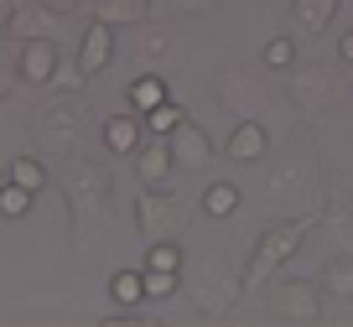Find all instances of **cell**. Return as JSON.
<instances>
[{"instance_id":"6da1fadb","label":"cell","mask_w":353,"mask_h":327,"mask_svg":"<svg viewBox=\"0 0 353 327\" xmlns=\"http://www.w3.org/2000/svg\"><path fill=\"white\" fill-rule=\"evenodd\" d=\"M161 99H166V83H161V78H135V83H130V104H135V109H156Z\"/></svg>"},{"instance_id":"7a4b0ae2","label":"cell","mask_w":353,"mask_h":327,"mask_svg":"<svg viewBox=\"0 0 353 327\" xmlns=\"http://www.w3.org/2000/svg\"><path fill=\"white\" fill-rule=\"evenodd\" d=\"M145 296V286H141V275H114V301H125V306H135Z\"/></svg>"},{"instance_id":"3957f363","label":"cell","mask_w":353,"mask_h":327,"mask_svg":"<svg viewBox=\"0 0 353 327\" xmlns=\"http://www.w3.org/2000/svg\"><path fill=\"white\" fill-rule=\"evenodd\" d=\"M104 42H110V32H104V26H94V32H88V52H83V68H88V73L104 63Z\"/></svg>"},{"instance_id":"277c9868","label":"cell","mask_w":353,"mask_h":327,"mask_svg":"<svg viewBox=\"0 0 353 327\" xmlns=\"http://www.w3.org/2000/svg\"><path fill=\"white\" fill-rule=\"evenodd\" d=\"M26 203H32V192H26V187L21 182H16V187H6V192H0V213H26Z\"/></svg>"},{"instance_id":"5b68a950","label":"cell","mask_w":353,"mask_h":327,"mask_svg":"<svg viewBox=\"0 0 353 327\" xmlns=\"http://www.w3.org/2000/svg\"><path fill=\"white\" fill-rule=\"evenodd\" d=\"M239 203V192H234L229 182H219V187H208V213H229V208Z\"/></svg>"},{"instance_id":"8992f818","label":"cell","mask_w":353,"mask_h":327,"mask_svg":"<svg viewBox=\"0 0 353 327\" xmlns=\"http://www.w3.org/2000/svg\"><path fill=\"white\" fill-rule=\"evenodd\" d=\"M141 286H145V296H166V291H172V286H176V270H145L141 275Z\"/></svg>"},{"instance_id":"52a82bcc","label":"cell","mask_w":353,"mask_h":327,"mask_svg":"<svg viewBox=\"0 0 353 327\" xmlns=\"http://www.w3.org/2000/svg\"><path fill=\"white\" fill-rule=\"evenodd\" d=\"M260 146H265V135L254 130V125H244V130L234 135V151H239V156H260Z\"/></svg>"},{"instance_id":"ba28073f","label":"cell","mask_w":353,"mask_h":327,"mask_svg":"<svg viewBox=\"0 0 353 327\" xmlns=\"http://www.w3.org/2000/svg\"><path fill=\"white\" fill-rule=\"evenodd\" d=\"M11 177L26 187V192H37V187H42V166H37V161H16V166H11Z\"/></svg>"},{"instance_id":"9c48e42d","label":"cell","mask_w":353,"mask_h":327,"mask_svg":"<svg viewBox=\"0 0 353 327\" xmlns=\"http://www.w3.org/2000/svg\"><path fill=\"white\" fill-rule=\"evenodd\" d=\"M110 146H114V151H130V146H135V125L130 120H114L110 125Z\"/></svg>"},{"instance_id":"30bf717a","label":"cell","mask_w":353,"mask_h":327,"mask_svg":"<svg viewBox=\"0 0 353 327\" xmlns=\"http://www.w3.org/2000/svg\"><path fill=\"white\" fill-rule=\"evenodd\" d=\"M145 115H151V130H172V125H176V109L166 104V99H161L156 109H145Z\"/></svg>"},{"instance_id":"8fae6325","label":"cell","mask_w":353,"mask_h":327,"mask_svg":"<svg viewBox=\"0 0 353 327\" xmlns=\"http://www.w3.org/2000/svg\"><path fill=\"white\" fill-rule=\"evenodd\" d=\"M151 265H156V270H176V250H172V244L151 250Z\"/></svg>"},{"instance_id":"7c38bea8","label":"cell","mask_w":353,"mask_h":327,"mask_svg":"<svg viewBox=\"0 0 353 327\" xmlns=\"http://www.w3.org/2000/svg\"><path fill=\"white\" fill-rule=\"evenodd\" d=\"M265 57H270V63H291V42H270V47H265Z\"/></svg>"},{"instance_id":"4fadbf2b","label":"cell","mask_w":353,"mask_h":327,"mask_svg":"<svg viewBox=\"0 0 353 327\" xmlns=\"http://www.w3.org/2000/svg\"><path fill=\"white\" fill-rule=\"evenodd\" d=\"M343 57H348V63H353V32L343 37Z\"/></svg>"}]
</instances>
